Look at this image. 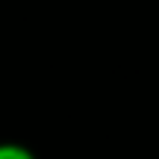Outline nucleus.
Wrapping results in <instances>:
<instances>
[{
    "mask_svg": "<svg viewBox=\"0 0 159 159\" xmlns=\"http://www.w3.org/2000/svg\"><path fill=\"white\" fill-rule=\"evenodd\" d=\"M0 159H39L27 144L18 142H0Z\"/></svg>",
    "mask_w": 159,
    "mask_h": 159,
    "instance_id": "f257e3e1",
    "label": "nucleus"
}]
</instances>
